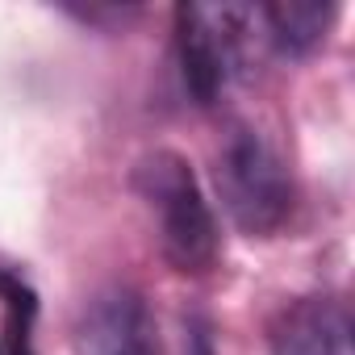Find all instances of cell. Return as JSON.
<instances>
[{"label":"cell","instance_id":"1","mask_svg":"<svg viewBox=\"0 0 355 355\" xmlns=\"http://www.w3.org/2000/svg\"><path fill=\"white\" fill-rule=\"evenodd\" d=\"M134 184L146 197V205L159 214V243L171 268L180 272H205L218 259V222L209 201L201 197V184L193 167L171 155L155 150L150 159L138 163Z\"/></svg>","mask_w":355,"mask_h":355},{"label":"cell","instance_id":"2","mask_svg":"<svg viewBox=\"0 0 355 355\" xmlns=\"http://www.w3.org/2000/svg\"><path fill=\"white\" fill-rule=\"evenodd\" d=\"M218 193L243 234H272L293 209V180L276 146L255 130H234L218 150Z\"/></svg>","mask_w":355,"mask_h":355},{"label":"cell","instance_id":"3","mask_svg":"<svg viewBox=\"0 0 355 355\" xmlns=\"http://www.w3.org/2000/svg\"><path fill=\"white\" fill-rule=\"evenodd\" d=\"M259 9L247 5H180L175 9V46H180L184 84L201 105H214L218 92L243 71L251 55Z\"/></svg>","mask_w":355,"mask_h":355},{"label":"cell","instance_id":"4","mask_svg":"<svg viewBox=\"0 0 355 355\" xmlns=\"http://www.w3.org/2000/svg\"><path fill=\"white\" fill-rule=\"evenodd\" d=\"M80 355H155V322L142 297L130 288L92 297L80 322Z\"/></svg>","mask_w":355,"mask_h":355},{"label":"cell","instance_id":"5","mask_svg":"<svg viewBox=\"0 0 355 355\" xmlns=\"http://www.w3.org/2000/svg\"><path fill=\"white\" fill-rule=\"evenodd\" d=\"M272 355H355L351 313L334 297H301L272 322Z\"/></svg>","mask_w":355,"mask_h":355},{"label":"cell","instance_id":"6","mask_svg":"<svg viewBox=\"0 0 355 355\" xmlns=\"http://www.w3.org/2000/svg\"><path fill=\"white\" fill-rule=\"evenodd\" d=\"M334 17H338V9L322 5V0H280V5L259 9V21L268 26V38L288 55L313 51L326 38V30L334 26Z\"/></svg>","mask_w":355,"mask_h":355}]
</instances>
